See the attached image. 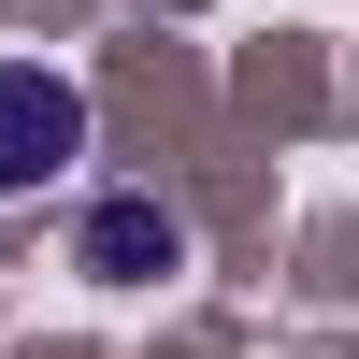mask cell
<instances>
[{
    "label": "cell",
    "instance_id": "cell-1",
    "mask_svg": "<svg viewBox=\"0 0 359 359\" xmlns=\"http://www.w3.org/2000/svg\"><path fill=\"white\" fill-rule=\"evenodd\" d=\"M86 158V86L43 72V57H0V201L15 187H57Z\"/></svg>",
    "mask_w": 359,
    "mask_h": 359
},
{
    "label": "cell",
    "instance_id": "cell-2",
    "mask_svg": "<svg viewBox=\"0 0 359 359\" xmlns=\"http://www.w3.org/2000/svg\"><path fill=\"white\" fill-rule=\"evenodd\" d=\"M72 259L101 287H158V273H187V230H172V201H144V187H115V201H86V230H72Z\"/></svg>",
    "mask_w": 359,
    "mask_h": 359
}]
</instances>
